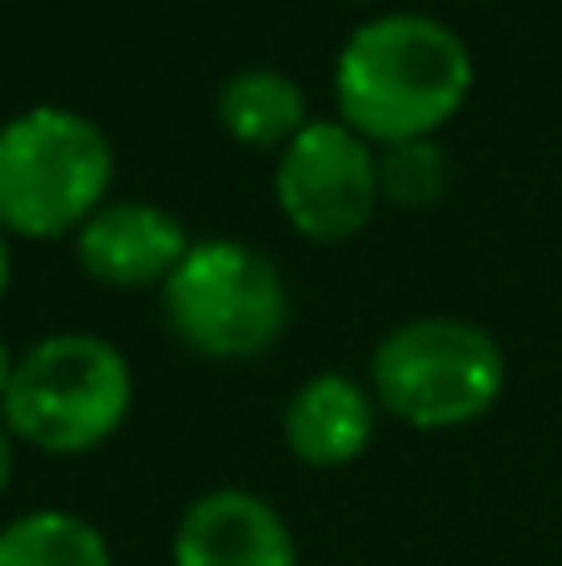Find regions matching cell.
I'll return each mask as SVG.
<instances>
[{
	"mask_svg": "<svg viewBox=\"0 0 562 566\" xmlns=\"http://www.w3.org/2000/svg\"><path fill=\"white\" fill-rule=\"evenodd\" d=\"M115 189V145L70 105H30L0 125V229L20 239L80 234Z\"/></svg>",
	"mask_w": 562,
	"mask_h": 566,
	"instance_id": "3",
	"label": "cell"
},
{
	"mask_svg": "<svg viewBox=\"0 0 562 566\" xmlns=\"http://www.w3.org/2000/svg\"><path fill=\"white\" fill-rule=\"evenodd\" d=\"M135 408L129 358L100 333H50L15 358L0 398L10 438L50 458L95 452L125 428Z\"/></svg>",
	"mask_w": 562,
	"mask_h": 566,
	"instance_id": "2",
	"label": "cell"
},
{
	"mask_svg": "<svg viewBox=\"0 0 562 566\" xmlns=\"http://www.w3.org/2000/svg\"><path fill=\"white\" fill-rule=\"evenodd\" d=\"M215 119L235 145L244 149H284L309 125V99L294 75L274 65H249L219 85Z\"/></svg>",
	"mask_w": 562,
	"mask_h": 566,
	"instance_id": "10",
	"label": "cell"
},
{
	"mask_svg": "<svg viewBox=\"0 0 562 566\" xmlns=\"http://www.w3.org/2000/svg\"><path fill=\"white\" fill-rule=\"evenodd\" d=\"M274 205L309 244H348L378 199V149L344 119H309L274 159Z\"/></svg>",
	"mask_w": 562,
	"mask_h": 566,
	"instance_id": "6",
	"label": "cell"
},
{
	"mask_svg": "<svg viewBox=\"0 0 562 566\" xmlns=\"http://www.w3.org/2000/svg\"><path fill=\"white\" fill-rule=\"evenodd\" d=\"M448 159L434 139L378 149V199L394 209H428L444 199Z\"/></svg>",
	"mask_w": 562,
	"mask_h": 566,
	"instance_id": "12",
	"label": "cell"
},
{
	"mask_svg": "<svg viewBox=\"0 0 562 566\" xmlns=\"http://www.w3.org/2000/svg\"><path fill=\"white\" fill-rule=\"evenodd\" d=\"M358 6H364V0H358Z\"/></svg>",
	"mask_w": 562,
	"mask_h": 566,
	"instance_id": "16",
	"label": "cell"
},
{
	"mask_svg": "<svg viewBox=\"0 0 562 566\" xmlns=\"http://www.w3.org/2000/svg\"><path fill=\"white\" fill-rule=\"evenodd\" d=\"M169 566H304L294 527L249 488H209L179 512Z\"/></svg>",
	"mask_w": 562,
	"mask_h": 566,
	"instance_id": "7",
	"label": "cell"
},
{
	"mask_svg": "<svg viewBox=\"0 0 562 566\" xmlns=\"http://www.w3.org/2000/svg\"><path fill=\"white\" fill-rule=\"evenodd\" d=\"M508 388V358L488 328L448 313L384 333L368 363L374 402L414 432H454L488 418Z\"/></svg>",
	"mask_w": 562,
	"mask_h": 566,
	"instance_id": "4",
	"label": "cell"
},
{
	"mask_svg": "<svg viewBox=\"0 0 562 566\" xmlns=\"http://www.w3.org/2000/svg\"><path fill=\"white\" fill-rule=\"evenodd\" d=\"M195 249L179 214L149 199H110L80 224L75 259L105 289H165Z\"/></svg>",
	"mask_w": 562,
	"mask_h": 566,
	"instance_id": "8",
	"label": "cell"
},
{
	"mask_svg": "<svg viewBox=\"0 0 562 566\" xmlns=\"http://www.w3.org/2000/svg\"><path fill=\"white\" fill-rule=\"evenodd\" d=\"M10 289V244H6V229H0V293Z\"/></svg>",
	"mask_w": 562,
	"mask_h": 566,
	"instance_id": "15",
	"label": "cell"
},
{
	"mask_svg": "<svg viewBox=\"0 0 562 566\" xmlns=\"http://www.w3.org/2000/svg\"><path fill=\"white\" fill-rule=\"evenodd\" d=\"M378 428V402L348 373H309L279 412V432L294 462L314 472L348 468L368 452Z\"/></svg>",
	"mask_w": 562,
	"mask_h": 566,
	"instance_id": "9",
	"label": "cell"
},
{
	"mask_svg": "<svg viewBox=\"0 0 562 566\" xmlns=\"http://www.w3.org/2000/svg\"><path fill=\"white\" fill-rule=\"evenodd\" d=\"M473 95V50L424 10L374 15L339 45L334 105L374 149L434 139Z\"/></svg>",
	"mask_w": 562,
	"mask_h": 566,
	"instance_id": "1",
	"label": "cell"
},
{
	"mask_svg": "<svg viewBox=\"0 0 562 566\" xmlns=\"http://www.w3.org/2000/svg\"><path fill=\"white\" fill-rule=\"evenodd\" d=\"M10 478H15V438H10V428L0 422V497L10 492Z\"/></svg>",
	"mask_w": 562,
	"mask_h": 566,
	"instance_id": "13",
	"label": "cell"
},
{
	"mask_svg": "<svg viewBox=\"0 0 562 566\" xmlns=\"http://www.w3.org/2000/svg\"><path fill=\"white\" fill-rule=\"evenodd\" d=\"M0 566H115V547L80 512L35 507L0 527Z\"/></svg>",
	"mask_w": 562,
	"mask_h": 566,
	"instance_id": "11",
	"label": "cell"
},
{
	"mask_svg": "<svg viewBox=\"0 0 562 566\" xmlns=\"http://www.w3.org/2000/svg\"><path fill=\"white\" fill-rule=\"evenodd\" d=\"M165 323L189 353L215 363L264 358L289 328V283L244 239H199L159 289Z\"/></svg>",
	"mask_w": 562,
	"mask_h": 566,
	"instance_id": "5",
	"label": "cell"
},
{
	"mask_svg": "<svg viewBox=\"0 0 562 566\" xmlns=\"http://www.w3.org/2000/svg\"><path fill=\"white\" fill-rule=\"evenodd\" d=\"M10 373H15V358H10L6 338H0V398H6V388H10Z\"/></svg>",
	"mask_w": 562,
	"mask_h": 566,
	"instance_id": "14",
	"label": "cell"
}]
</instances>
